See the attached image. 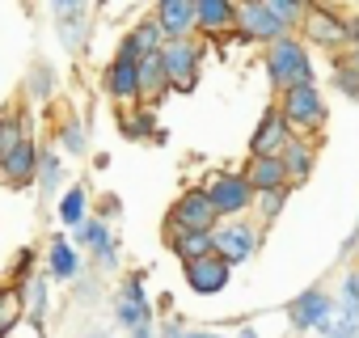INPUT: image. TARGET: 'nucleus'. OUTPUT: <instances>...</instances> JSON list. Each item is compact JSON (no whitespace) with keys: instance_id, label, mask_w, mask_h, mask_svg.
I'll return each mask as SVG.
<instances>
[{"instance_id":"16","label":"nucleus","mask_w":359,"mask_h":338,"mask_svg":"<svg viewBox=\"0 0 359 338\" xmlns=\"http://www.w3.org/2000/svg\"><path fill=\"white\" fill-rule=\"evenodd\" d=\"M152 18L165 30V39H191L195 34V9H191V0H156Z\"/></svg>"},{"instance_id":"14","label":"nucleus","mask_w":359,"mask_h":338,"mask_svg":"<svg viewBox=\"0 0 359 338\" xmlns=\"http://www.w3.org/2000/svg\"><path fill=\"white\" fill-rule=\"evenodd\" d=\"M191 9H195V34H203V39L233 34L237 0H191Z\"/></svg>"},{"instance_id":"10","label":"nucleus","mask_w":359,"mask_h":338,"mask_svg":"<svg viewBox=\"0 0 359 338\" xmlns=\"http://www.w3.org/2000/svg\"><path fill=\"white\" fill-rule=\"evenodd\" d=\"M182 275H187V288L195 296H220L233 283V266L224 258H216V254L195 258V262H182Z\"/></svg>"},{"instance_id":"8","label":"nucleus","mask_w":359,"mask_h":338,"mask_svg":"<svg viewBox=\"0 0 359 338\" xmlns=\"http://www.w3.org/2000/svg\"><path fill=\"white\" fill-rule=\"evenodd\" d=\"M203 191H208V199H212V208H216L220 220H229V216H250V208H254V191H250V182L241 178V169L212 174V182H208Z\"/></svg>"},{"instance_id":"34","label":"nucleus","mask_w":359,"mask_h":338,"mask_svg":"<svg viewBox=\"0 0 359 338\" xmlns=\"http://www.w3.org/2000/svg\"><path fill=\"white\" fill-rule=\"evenodd\" d=\"M60 135H64V148H68V152H85V135H81V123H76V119H68Z\"/></svg>"},{"instance_id":"7","label":"nucleus","mask_w":359,"mask_h":338,"mask_svg":"<svg viewBox=\"0 0 359 338\" xmlns=\"http://www.w3.org/2000/svg\"><path fill=\"white\" fill-rule=\"evenodd\" d=\"M233 34L241 39V43H254V47H266V43H275V39H283V34H296V30H287L262 0H237V18H233Z\"/></svg>"},{"instance_id":"1","label":"nucleus","mask_w":359,"mask_h":338,"mask_svg":"<svg viewBox=\"0 0 359 338\" xmlns=\"http://www.w3.org/2000/svg\"><path fill=\"white\" fill-rule=\"evenodd\" d=\"M262 72H266V81H271L275 93H283L292 85H313L317 81L313 47L300 34H283V39H275V43L262 47Z\"/></svg>"},{"instance_id":"43","label":"nucleus","mask_w":359,"mask_h":338,"mask_svg":"<svg viewBox=\"0 0 359 338\" xmlns=\"http://www.w3.org/2000/svg\"><path fill=\"white\" fill-rule=\"evenodd\" d=\"M325 338H359V334H325Z\"/></svg>"},{"instance_id":"46","label":"nucleus","mask_w":359,"mask_h":338,"mask_svg":"<svg viewBox=\"0 0 359 338\" xmlns=\"http://www.w3.org/2000/svg\"><path fill=\"white\" fill-rule=\"evenodd\" d=\"M355 39H359V22H355Z\"/></svg>"},{"instance_id":"30","label":"nucleus","mask_w":359,"mask_h":338,"mask_svg":"<svg viewBox=\"0 0 359 338\" xmlns=\"http://www.w3.org/2000/svg\"><path fill=\"white\" fill-rule=\"evenodd\" d=\"M18 304H22V288H0V338L13 330V321L22 313Z\"/></svg>"},{"instance_id":"12","label":"nucleus","mask_w":359,"mask_h":338,"mask_svg":"<svg viewBox=\"0 0 359 338\" xmlns=\"http://www.w3.org/2000/svg\"><path fill=\"white\" fill-rule=\"evenodd\" d=\"M0 174H5V182L18 187V191L34 182V174H39V148H34L30 135H22L5 156H0Z\"/></svg>"},{"instance_id":"2","label":"nucleus","mask_w":359,"mask_h":338,"mask_svg":"<svg viewBox=\"0 0 359 338\" xmlns=\"http://www.w3.org/2000/svg\"><path fill=\"white\" fill-rule=\"evenodd\" d=\"M275 110L283 114L287 131H292V135H304V140H317V135L325 131V123H330V102H325V93L317 89V81H313V85H292V89H283V93L275 97Z\"/></svg>"},{"instance_id":"5","label":"nucleus","mask_w":359,"mask_h":338,"mask_svg":"<svg viewBox=\"0 0 359 338\" xmlns=\"http://www.w3.org/2000/svg\"><path fill=\"white\" fill-rule=\"evenodd\" d=\"M296 34L309 43V47H321V51H346L351 47V39H355V26L351 22H342L338 13H330V9H317V5H309L304 9V18H300V26H296Z\"/></svg>"},{"instance_id":"24","label":"nucleus","mask_w":359,"mask_h":338,"mask_svg":"<svg viewBox=\"0 0 359 338\" xmlns=\"http://www.w3.org/2000/svg\"><path fill=\"white\" fill-rule=\"evenodd\" d=\"M34 178H39V187H43V195H47V199L60 191V182H64V165H60V156H55L51 148H43V152H39V174H34Z\"/></svg>"},{"instance_id":"17","label":"nucleus","mask_w":359,"mask_h":338,"mask_svg":"<svg viewBox=\"0 0 359 338\" xmlns=\"http://www.w3.org/2000/svg\"><path fill=\"white\" fill-rule=\"evenodd\" d=\"M102 85H106V93H110L114 102H123V106L140 102L135 60H131V55H114V60H110V68H106V76H102Z\"/></svg>"},{"instance_id":"47","label":"nucleus","mask_w":359,"mask_h":338,"mask_svg":"<svg viewBox=\"0 0 359 338\" xmlns=\"http://www.w3.org/2000/svg\"><path fill=\"white\" fill-rule=\"evenodd\" d=\"M5 338H9V334H5Z\"/></svg>"},{"instance_id":"13","label":"nucleus","mask_w":359,"mask_h":338,"mask_svg":"<svg viewBox=\"0 0 359 338\" xmlns=\"http://www.w3.org/2000/svg\"><path fill=\"white\" fill-rule=\"evenodd\" d=\"M287 140H292V131H287L283 114H279V110H275V102H271V106L262 110V119H258L254 135H250V156H279Z\"/></svg>"},{"instance_id":"31","label":"nucleus","mask_w":359,"mask_h":338,"mask_svg":"<svg viewBox=\"0 0 359 338\" xmlns=\"http://www.w3.org/2000/svg\"><path fill=\"white\" fill-rule=\"evenodd\" d=\"M60 34H64V47H68V51H76V47H81V34H85V13L64 18V22H60Z\"/></svg>"},{"instance_id":"21","label":"nucleus","mask_w":359,"mask_h":338,"mask_svg":"<svg viewBox=\"0 0 359 338\" xmlns=\"http://www.w3.org/2000/svg\"><path fill=\"white\" fill-rule=\"evenodd\" d=\"M165 241L177 254V262H195L212 254V233H199V229H165Z\"/></svg>"},{"instance_id":"45","label":"nucleus","mask_w":359,"mask_h":338,"mask_svg":"<svg viewBox=\"0 0 359 338\" xmlns=\"http://www.w3.org/2000/svg\"><path fill=\"white\" fill-rule=\"evenodd\" d=\"M355 283H359V266H355Z\"/></svg>"},{"instance_id":"27","label":"nucleus","mask_w":359,"mask_h":338,"mask_svg":"<svg viewBox=\"0 0 359 338\" xmlns=\"http://www.w3.org/2000/svg\"><path fill=\"white\" fill-rule=\"evenodd\" d=\"M85 208H89V195H85V187H72V191L60 199V220H64L68 229H76V224L85 220Z\"/></svg>"},{"instance_id":"38","label":"nucleus","mask_w":359,"mask_h":338,"mask_svg":"<svg viewBox=\"0 0 359 338\" xmlns=\"http://www.w3.org/2000/svg\"><path fill=\"white\" fill-rule=\"evenodd\" d=\"M187 330H182V321H177V317H169L165 325H161V338H182Z\"/></svg>"},{"instance_id":"41","label":"nucleus","mask_w":359,"mask_h":338,"mask_svg":"<svg viewBox=\"0 0 359 338\" xmlns=\"http://www.w3.org/2000/svg\"><path fill=\"white\" fill-rule=\"evenodd\" d=\"M182 338H224V334H212V330H191V334H182Z\"/></svg>"},{"instance_id":"22","label":"nucleus","mask_w":359,"mask_h":338,"mask_svg":"<svg viewBox=\"0 0 359 338\" xmlns=\"http://www.w3.org/2000/svg\"><path fill=\"white\" fill-rule=\"evenodd\" d=\"M47 275L51 279H76L81 275V254L72 250L68 237H51V250H47Z\"/></svg>"},{"instance_id":"44","label":"nucleus","mask_w":359,"mask_h":338,"mask_svg":"<svg viewBox=\"0 0 359 338\" xmlns=\"http://www.w3.org/2000/svg\"><path fill=\"white\" fill-rule=\"evenodd\" d=\"M89 338H110V334H102V330H93V334H89Z\"/></svg>"},{"instance_id":"28","label":"nucleus","mask_w":359,"mask_h":338,"mask_svg":"<svg viewBox=\"0 0 359 338\" xmlns=\"http://www.w3.org/2000/svg\"><path fill=\"white\" fill-rule=\"evenodd\" d=\"M43 309H47V275H34L26 283V313L34 325H43Z\"/></svg>"},{"instance_id":"11","label":"nucleus","mask_w":359,"mask_h":338,"mask_svg":"<svg viewBox=\"0 0 359 338\" xmlns=\"http://www.w3.org/2000/svg\"><path fill=\"white\" fill-rule=\"evenodd\" d=\"M114 317H118V325H127V330L152 321V304H148V296H144V275H127V279L118 283Z\"/></svg>"},{"instance_id":"32","label":"nucleus","mask_w":359,"mask_h":338,"mask_svg":"<svg viewBox=\"0 0 359 338\" xmlns=\"http://www.w3.org/2000/svg\"><path fill=\"white\" fill-rule=\"evenodd\" d=\"M26 131H22V123H13V114H5V119H0V156H5L18 140H22Z\"/></svg>"},{"instance_id":"3","label":"nucleus","mask_w":359,"mask_h":338,"mask_svg":"<svg viewBox=\"0 0 359 338\" xmlns=\"http://www.w3.org/2000/svg\"><path fill=\"white\" fill-rule=\"evenodd\" d=\"M156 55H161L169 93H191L199 85V72H203V43H199V34H191V39H165Z\"/></svg>"},{"instance_id":"35","label":"nucleus","mask_w":359,"mask_h":338,"mask_svg":"<svg viewBox=\"0 0 359 338\" xmlns=\"http://www.w3.org/2000/svg\"><path fill=\"white\" fill-rule=\"evenodd\" d=\"M51 13L64 22V18H76V13H85V0H51Z\"/></svg>"},{"instance_id":"37","label":"nucleus","mask_w":359,"mask_h":338,"mask_svg":"<svg viewBox=\"0 0 359 338\" xmlns=\"http://www.w3.org/2000/svg\"><path fill=\"white\" fill-rule=\"evenodd\" d=\"M93 258H97L102 266H118V241H106V245H102Z\"/></svg>"},{"instance_id":"23","label":"nucleus","mask_w":359,"mask_h":338,"mask_svg":"<svg viewBox=\"0 0 359 338\" xmlns=\"http://www.w3.org/2000/svg\"><path fill=\"white\" fill-rule=\"evenodd\" d=\"M292 195H296V187H271V191H258L250 212L258 216V224H275V220L283 216V208H287Z\"/></svg>"},{"instance_id":"25","label":"nucleus","mask_w":359,"mask_h":338,"mask_svg":"<svg viewBox=\"0 0 359 338\" xmlns=\"http://www.w3.org/2000/svg\"><path fill=\"white\" fill-rule=\"evenodd\" d=\"M76 241H81L85 250H93V254H97V250H102L106 241H114V237H110V224H106L102 216H85V220L76 224Z\"/></svg>"},{"instance_id":"19","label":"nucleus","mask_w":359,"mask_h":338,"mask_svg":"<svg viewBox=\"0 0 359 338\" xmlns=\"http://www.w3.org/2000/svg\"><path fill=\"white\" fill-rule=\"evenodd\" d=\"M241 178L250 182V191H271V187H287V169L279 156H250L241 165Z\"/></svg>"},{"instance_id":"6","label":"nucleus","mask_w":359,"mask_h":338,"mask_svg":"<svg viewBox=\"0 0 359 338\" xmlns=\"http://www.w3.org/2000/svg\"><path fill=\"white\" fill-rule=\"evenodd\" d=\"M287 321H292V330L296 334H334V296L321 288V283H313V288H304L300 296H292V304H287Z\"/></svg>"},{"instance_id":"9","label":"nucleus","mask_w":359,"mask_h":338,"mask_svg":"<svg viewBox=\"0 0 359 338\" xmlns=\"http://www.w3.org/2000/svg\"><path fill=\"white\" fill-rule=\"evenodd\" d=\"M216 220H220V216H216L208 191H203V187H191V191H182V195L173 199V208H169V216H165V229H199V233H212Z\"/></svg>"},{"instance_id":"42","label":"nucleus","mask_w":359,"mask_h":338,"mask_svg":"<svg viewBox=\"0 0 359 338\" xmlns=\"http://www.w3.org/2000/svg\"><path fill=\"white\" fill-rule=\"evenodd\" d=\"M237 338H258V330H254V325H241V330H237Z\"/></svg>"},{"instance_id":"29","label":"nucleus","mask_w":359,"mask_h":338,"mask_svg":"<svg viewBox=\"0 0 359 338\" xmlns=\"http://www.w3.org/2000/svg\"><path fill=\"white\" fill-rule=\"evenodd\" d=\"M262 5L287 26V30H296L300 26V18H304V9H309V0H262Z\"/></svg>"},{"instance_id":"33","label":"nucleus","mask_w":359,"mask_h":338,"mask_svg":"<svg viewBox=\"0 0 359 338\" xmlns=\"http://www.w3.org/2000/svg\"><path fill=\"white\" fill-rule=\"evenodd\" d=\"M123 131H127L131 140H148V135H152V114L144 110V114H135V119H123Z\"/></svg>"},{"instance_id":"18","label":"nucleus","mask_w":359,"mask_h":338,"mask_svg":"<svg viewBox=\"0 0 359 338\" xmlns=\"http://www.w3.org/2000/svg\"><path fill=\"white\" fill-rule=\"evenodd\" d=\"M161 43H165V30H161V26H156V18L148 13L144 22H135V26L123 34V43H118V51H114V55H131V60H140V55L161 51Z\"/></svg>"},{"instance_id":"26","label":"nucleus","mask_w":359,"mask_h":338,"mask_svg":"<svg viewBox=\"0 0 359 338\" xmlns=\"http://www.w3.org/2000/svg\"><path fill=\"white\" fill-rule=\"evenodd\" d=\"M330 76H334V89H338V93H346L351 102H359V68H355L342 51L334 55V72H330Z\"/></svg>"},{"instance_id":"4","label":"nucleus","mask_w":359,"mask_h":338,"mask_svg":"<svg viewBox=\"0 0 359 338\" xmlns=\"http://www.w3.org/2000/svg\"><path fill=\"white\" fill-rule=\"evenodd\" d=\"M262 245V224L250 220V216H229V220H216L212 229V254L224 258L229 266H241L258 254Z\"/></svg>"},{"instance_id":"36","label":"nucleus","mask_w":359,"mask_h":338,"mask_svg":"<svg viewBox=\"0 0 359 338\" xmlns=\"http://www.w3.org/2000/svg\"><path fill=\"white\" fill-rule=\"evenodd\" d=\"M30 266H34V250H22V254L13 258V275H18V288H22V279H30Z\"/></svg>"},{"instance_id":"39","label":"nucleus","mask_w":359,"mask_h":338,"mask_svg":"<svg viewBox=\"0 0 359 338\" xmlns=\"http://www.w3.org/2000/svg\"><path fill=\"white\" fill-rule=\"evenodd\" d=\"M131 338H156V330H152V321H144V325H135V330H131Z\"/></svg>"},{"instance_id":"20","label":"nucleus","mask_w":359,"mask_h":338,"mask_svg":"<svg viewBox=\"0 0 359 338\" xmlns=\"http://www.w3.org/2000/svg\"><path fill=\"white\" fill-rule=\"evenodd\" d=\"M135 81H140V102H148V106H156L169 93V81H165V68H161L156 51L135 60Z\"/></svg>"},{"instance_id":"40","label":"nucleus","mask_w":359,"mask_h":338,"mask_svg":"<svg viewBox=\"0 0 359 338\" xmlns=\"http://www.w3.org/2000/svg\"><path fill=\"white\" fill-rule=\"evenodd\" d=\"M342 55H346V60H351V64H355V68H359V39H351V47H346V51H342Z\"/></svg>"},{"instance_id":"15","label":"nucleus","mask_w":359,"mask_h":338,"mask_svg":"<svg viewBox=\"0 0 359 338\" xmlns=\"http://www.w3.org/2000/svg\"><path fill=\"white\" fill-rule=\"evenodd\" d=\"M283 169H287V187H304L313 178V169H317V140H304V135H292L279 152Z\"/></svg>"}]
</instances>
